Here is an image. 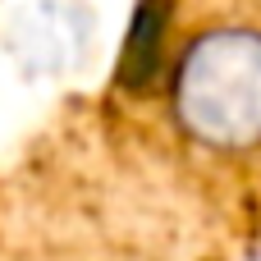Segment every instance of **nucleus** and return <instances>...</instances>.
<instances>
[{"label": "nucleus", "instance_id": "f257e3e1", "mask_svg": "<svg viewBox=\"0 0 261 261\" xmlns=\"http://www.w3.org/2000/svg\"><path fill=\"white\" fill-rule=\"evenodd\" d=\"M170 115L202 151H261V28L197 32L170 73Z\"/></svg>", "mask_w": 261, "mask_h": 261}]
</instances>
